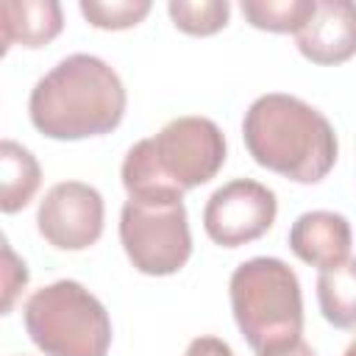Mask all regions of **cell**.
<instances>
[{"instance_id":"obj_18","label":"cell","mask_w":356,"mask_h":356,"mask_svg":"<svg viewBox=\"0 0 356 356\" xmlns=\"http://www.w3.org/2000/svg\"><path fill=\"white\" fill-rule=\"evenodd\" d=\"M184 356H234V350H231V345H228L225 339H220V337H195V339L186 345Z\"/></svg>"},{"instance_id":"obj_2","label":"cell","mask_w":356,"mask_h":356,"mask_svg":"<svg viewBox=\"0 0 356 356\" xmlns=\"http://www.w3.org/2000/svg\"><path fill=\"white\" fill-rule=\"evenodd\" d=\"M242 139L253 161L295 184H317L337 164L334 125L306 100L284 92L261 95L242 120Z\"/></svg>"},{"instance_id":"obj_14","label":"cell","mask_w":356,"mask_h":356,"mask_svg":"<svg viewBox=\"0 0 356 356\" xmlns=\"http://www.w3.org/2000/svg\"><path fill=\"white\" fill-rule=\"evenodd\" d=\"M245 19L270 33H298L314 11V0H242Z\"/></svg>"},{"instance_id":"obj_10","label":"cell","mask_w":356,"mask_h":356,"mask_svg":"<svg viewBox=\"0 0 356 356\" xmlns=\"http://www.w3.org/2000/svg\"><path fill=\"white\" fill-rule=\"evenodd\" d=\"M350 239V222L339 211H306L289 228V250L320 273L348 261Z\"/></svg>"},{"instance_id":"obj_3","label":"cell","mask_w":356,"mask_h":356,"mask_svg":"<svg viewBox=\"0 0 356 356\" xmlns=\"http://www.w3.org/2000/svg\"><path fill=\"white\" fill-rule=\"evenodd\" d=\"M225 164V136L209 117H175L122 159V186L134 200H184Z\"/></svg>"},{"instance_id":"obj_4","label":"cell","mask_w":356,"mask_h":356,"mask_svg":"<svg viewBox=\"0 0 356 356\" xmlns=\"http://www.w3.org/2000/svg\"><path fill=\"white\" fill-rule=\"evenodd\" d=\"M231 312L256 356H270L300 342L303 295L295 270L275 256H256L231 273Z\"/></svg>"},{"instance_id":"obj_6","label":"cell","mask_w":356,"mask_h":356,"mask_svg":"<svg viewBox=\"0 0 356 356\" xmlns=\"http://www.w3.org/2000/svg\"><path fill=\"white\" fill-rule=\"evenodd\" d=\"M120 242L128 261L145 275H172L192 256L184 200H134L120 211Z\"/></svg>"},{"instance_id":"obj_17","label":"cell","mask_w":356,"mask_h":356,"mask_svg":"<svg viewBox=\"0 0 356 356\" xmlns=\"http://www.w3.org/2000/svg\"><path fill=\"white\" fill-rule=\"evenodd\" d=\"M25 284H28V267L14 256L8 239H3V314L11 312L14 298L19 295V289H25Z\"/></svg>"},{"instance_id":"obj_11","label":"cell","mask_w":356,"mask_h":356,"mask_svg":"<svg viewBox=\"0 0 356 356\" xmlns=\"http://www.w3.org/2000/svg\"><path fill=\"white\" fill-rule=\"evenodd\" d=\"M64 28V14L56 0H6L0 3V53L14 44L44 47Z\"/></svg>"},{"instance_id":"obj_16","label":"cell","mask_w":356,"mask_h":356,"mask_svg":"<svg viewBox=\"0 0 356 356\" xmlns=\"http://www.w3.org/2000/svg\"><path fill=\"white\" fill-rule=\"evenodd\" d=\"M81 14L100 31H125L150 14V0H81Z\"/></svg>"},{"instance_id":"obj_15","label":"cell","mask_w":356,"mask_h":356,"mask_svg":"<svg viewBox=\"0 0 356 356\" xmlns=\"http://www.w3.org/2000/svg\"><path fill=\"white\" fill-rule=\"evenodd\" d=\"M170 19L178 31L189 36H211L228 25V0H170Z\"/></svg>"},{"instance_id":"obj_1","label":"cell","mask_w":356,"mask_h":356,"mask_svg":"<svg viewBox=\"0 0 356 356\" xmlns=\"http://www.w3.org/2000/svg\"><path fill=\"white\" fill-rule=\"evenodd\" d=\"M125 86L114 67L89 53L61 58L28 97L33 128L47 139L75 142L111 134L125 114Z\"/></svg>"},{"instance_id":"obj_12","label":"cell","mask_w":356,"mask_h":356,"mask_svg":"<svg viewBox=\"0 0 356 356\" xmlns=\"http://www.w3.org/2000/svg\"><path fill=\"white\" fill-rule=\"evenodd\" d=\"M42 184V170L33 153L14 139L0 142V209L14 214L25 209Z\"/></svg>"},{"instance_id":"obj_5","label":"cell","mask_w":356,"mask_h":356,"mask_svg":"<svg viewBox=\"0 0 356 356\" xmlns=\"http://www.w3.org/2000/svg\"><path fill=\"white\" fill-rule=\"evenodd\" d=\"M22 320L31 342L44 356H106L111 345V320L106 306L78 281H53L36 289Z\"/></svg>"},{"instance_id":"obj_19","label":"cell","mask_w":356,"mask_h":356,"mask_svg":"<svg viewBox=\"0 0 356 356\" xmlns=\"http://www.w3.org/2000/svg\"><path fill=\"white\" fill-rule=\"evenodd\" d=\"M270 356H314V350L300 339V342H295L292 348H286V350H278V353H270Z\"/></svg>"},{"instance_id":"obj_20","label":"cell","mask_w":356,"mask_h":356,"mask_svg":"<svg viewBox=\"0 0 356 356\" xmlns=\"http://www.w3.org/2000/svg\"><path fill=\"white\" fill-rule=\"evenodd\" d=\"M342 356H356V339H353V342L345 348V353H342Z\"/></svg>"},{"instance_id":"obj_7","label":"cell","mask_w":356,"mask_h":356,"mask_svg":"<svg viewBox=\"0 0 356 356\" xmlns=\"http://www.w3.org/2000/svg\"><path fill=\"white\" fill-rule=\"evenodd\" d=\"M278 214V197L253 178H234L211 192L203 206V228L220 248H239L264 236Z\"/></svg>"},{"instance_id":"obj_9","label":"cell","mask_w":356,"mask_h":356,"mask_svg":"<svg viewBox=\"0 0 356 356\" xmlns=\"http://www.w3.org/2000/svg\"><path fill=\"white\" fill-rule=\"evenodd\" d=\"M298 50L312 64H342L356 56V3L314 0L312 17L295 33Z\"/></svg>"},{"instance_id":"obj_8","label":"cell","mask_w":356,"mask_h":356,"mask_svg":"<svg viewBox=\"0 0 356 356\" xmlns=\"http://www.w3.org/2000/svg\"><path fill=\"white\" fill-rule=\"evenodd\" d=\"M103 195L83 181H61L50 186L36 211V228L47 245L58 250H83L103 234Z\"/></svg>"},{"instance_id":"obj_13","label":"cell","mask_w":356,"mask_h":356,"mask_svg":"<svg viewBox=\"0 0 356 356\" xmlns=\"http://www.w3.org/2000/svg\"><path fill=\"white\" fill-rule=\"evenodd\" d=\"M317 303L334 328H356V259L317 275Z\"/></svg>"}]
</instances>
